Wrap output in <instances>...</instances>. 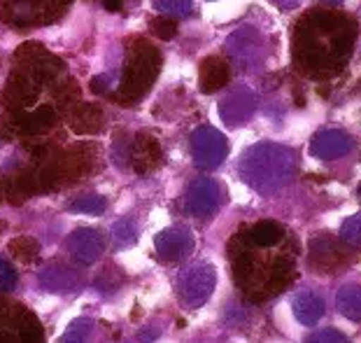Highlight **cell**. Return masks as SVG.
<instances>
[{"label":"cell","instance_id":"obj_1","mask_svg":"<svg viewBox=\"0 0 361 343\" xmlns=\"http://www.w3.org/2000/svg\"><path fill=\"white\" fill-rule=\"evenodd\" d=\"M355 44V24L345 14L312 10L296 26V61L308 75H331L350 56Z\"/></svg>","mask_w":361,"mask_h":343},{"label":"cell","instance_id":"obj_2","mask_svg":"<svg viewBox=\"0 0 361 343\" xmlns=\"http://www.w3.org/2000/svg\"><path fill=\"white\" fill-rule=\"evenodd\" d=\"M296 155L278 143H259L240 159V178L259 194H275L294 180Z\"/></svg>","mask_w":361,"mask_h":343},{"label":"cell","instance_id":"obj_3","mask_svg":"<svg viewBox=\"0 0 361 343\" xmlns=\"http://www.w3.org/2000/svg\"><path fill=\"white\" fill-rule=\"evenodd\" d=\"M159 66H161L159 52L152 44L137 42L126 61L124 80H121L119 87L121 101H135V98H140L145 94V89L157 80Z\"/></svg>","mask_w":361,"mask_h":343},{"label":"cell","instance_id":"obj_4","mask_svg":"<svg viewBox=\"0 0 361 343\" xmlns=\"http://www.w3.org/2000/svg\"><path fill=\"white\" fill-rule=\"evenodd\" d=\"M217 285V273L210 264H194L178 278V296L184 308H201Z\"/></svg>","mask_w":361,"mask_h":343},{"label":"cell","instance_id":"obj_5","mask_svg":"<svg viewBox=\"0 0 361 343\" xmlns=\"http://www.w3.org/2000/svg\"><path fill=\"white\" fill-rule=\"evenodd\" d=\"M191 155L198 169L210 171L224 162L228 155V140L212 126H201L191 133Z\"/></svg>","mask_w":361,"mask_h":343},{"label":"cell","instance_id":"obj_6","mask_svg":"<svg viewBox=\"0 0 361 343\" xmlns=\"http://www.w3.org/2000/svg\"><path fill=\"white\" fill-rule=\"evenodd\" d=\"M219 201H221L219 182L212 178H201L184 194V210L191 217H210L219 208Z\"/></svg>","mask_w":361,"mask_h":343},{"label":"cell","instance_id":"obj_7","mask_svg":"<svg viewBox=\"0 0 361 343\" xmlns=\"http://www.w3.org/2000/svg\"><path fill=\"white\" fill-rule=\"evenodd\" d=\"M157 255L164 262H180L194 250V234L187 227H168L154 239Z\"/></svg>","mask_w":361,"mask_h":343},{"label":"cell","instance_id":"obj_8","mask_svg":"<svg viewBox=\"0 0 361 343\" xmlns=\"http://www.w3.org/2000/svg\"><path fill=\"white\" fill-rule=\"evenodd\" d=\"M355 150V140L341 128H326V131H317L310 140L312 157L322 159V162H334Z\"/></svg>","mask_w":361,"mask_h":343},{"label":"cell","instance_id":"obj_9","mask_svg":"<svg viewBox=\"0 0 361 343\" xmlns=\"http://www.w3.org/2000/svg\"><path fill=\"white\" fill-rule=\"evenodd\" d=\"M257 110V94L247 87H238L231 94H226L224 101L219 103V114L228 126L245 124Z\"/></svg>","mask_w":361,"mask_h":343},{"label":"cell","instance_id":"obj_10","mask_svg":"<svg viewBox=\"0 0 361 343\" xmlns=\"http://www.w3.org/2000/svg\"><path fill=\"white\" fill-rule=\"evenodd\" d=\"M226 52L240 66H252L261 56V33L255 26H243L226 40Z\"/></svg>","mask_w":361,"mask_h":343},{"label":"cell","instance_id":"obj_11","mask_svg":"<svg viewBox=\"0 0 361 343\" xmlns=\"http://www.w3.org/2000/svg\"><path fill=\"white\" fill-rule=\"evenodd\" d=\"M68 250L80 264H94L105 253V241L94 229H78L68 236Z\"/></svg>","mask_w":361,"mask_h":343},{"label":"cell","instance_id":"obj_12","mask_svg":"<svg viewBox=\"0 0 361 343\" xmlns=\"http://www.w3.org/2000/svg\"><path fill=\"white\" fill-rule=\"evenodd\" d=\"M161 148L159 140L152 138L149 133H140L135 138V143L130 145V162L140 173H145L147 169H154V166L161 162Z\"/></svg>","mask_w":361,"mask_h":343},{"label":"cell","instance_id":"obj_13","mask_svg":"<svg viewBox=\"0 0 361 343\" xmlns=\"http://www.w3.org/2000/svg\"><path fill=\"white\" fill-rule=\"evenodd\" d=\"M291 308H294V315L298 323L305 327H314L322 318H324V299H322L319 294L308 292V289L294 296Z\"/></svg>","mask_w":361,"mask_h":343},{"label":"cell","instance_id":"obj_14","mask_svg":"<svg viewBox=\"0 0 361 343\" xmlns=\"http://www.w3.org/2000/svg\"><path fill=\"white\" fill-rule=\"evenodd\" d=\"M231 80V71L228 64L221 56H210L201 64V89L205 94H214V91L224 89Z\"/></svg>","mask_w":361,"mask_h":343},{"label":"cell","instance_id":"obj_15","mask_svg":"<svg viewBox=\"0 0 361 343\" xmlns=\"http://www.w3.org/2000/svg\"><path fill=\"white\" fill-rule=\"evenodd\" d=\"M40 285L49 292H73L80 287V276L66 266H49L40 273Z\"/></svg>","mask_w":361,"mask_h":343},{"label":"cell","instance_id":"obj_16","mask_svg":"<svg viewBox=\"0 0 361 343\" xmlns=\"http://www.w3.org/2000/svg\"><path fill=\"white\" fill-rule=\"evenodd\" d=\"M310 257H312V264H317L319 269H334L338 266L341 259H345V250L338 246L336 241H329V239H312L310 243Z\"/></svg>","mask_w":361,"mask_h":343},{"label":"cell","instance_id":"obj_17","mask_svg":"<svg viewBox=\"0 0 361 343\" xmlns=\"http://www.w3.org/2000/svg\"><path fill=\"white\" fill-rule=\"evenodd\" d=\"M336 306L352 323H361V285H343L336 294Z\"/></svg>","mask_w":361,"mask_h":343},{"label":"cell","instance_id":"obj_18","mask_svg":"<svg viewBox=\"0 0 361 343\" xmlns=\"http://www.w3.org/2000/svg\"><path fill=\"white\" fill-rule=\"evenodd\" d=\"M284 236V229L273 222V219H266V222H259L250 229V241L255 243L257 248H271L275 243H280Z\"/></svg>","mask_w":361,"mask_h":343},{"label":"cell","instance_id":"obj_19","mask_svg":"<svg viewBox=\"0 0 361 343\" xmlns=\"http://www.w3.org/2000/svg\"><path fill=\"white\" fill-rule=\"evenodd\" d=\"M107 203L98 194H84L71 203V212H82V215H103Z\"/></svg>","mask_w":361,"mask_h":343},{"label":"cell","instance_id":"obj_20","mask_svg":"<svg viewBox=\"0 0 361 343\" xmlns=\"http://www.w3.org/2000/svg\"><path fill=\"white\" fill-rule=\"evenodd\" d=\"M54 124V110L47 108V105H42V108L33 110L30 114H26V131H44V128H49Z\"/></svg>","mask_w":361,"mask_h":343},{"label":"cell","instance_id":"obj_21","mask_svg":"<svg viewBox=\"0 0 361 343\" xmlns=\"http://www.w3.org/2000/svg\"><path fill=\"white\" fill-rule=\"evenodd\" d=\"M341 239L348 246H361V212L345 219V224L341 227Z\"/></svg>","mask_w":361,"mask_h":343},{"label":"cell","instance_id":"obj_22","mask_svg":"<svg viewBox=\"0 0 361 343\" xmlns=\"http://www.w3.org/2000/svg\"><path fill=\"white\" fill-rule=\"evenodd\" d=\"M37 250H40V248H37V243L33 239H14L12 246H10V253L14 257L24 259V262H33Z\"/></svg>","mask_w":361,"mask_h":343},{"label":"cell","instance_id":"obj_23","mask_svg":"<svg viewBox=\"0 0 361 343\" xmlns=\"http://www.w3.org/2000/svg\"><path fill=\"white\" fill-rule=\"evenodd\" d=\"M112 236L119 246H130V243H135V236H137L135 224L130 222V219H119V222H114L112 227Z\"/></svg>","mask_w":361,"mask_h":343},{"label":"cell","instance_id":"obj_24","mask_svg":"<svg viewBox=\"0 0 361 343\" xmlns=\"http://www.w3.org/2000/svg\"><path fill=\"white\" fill-rule=\"evenodd\" d=\"M154 7L159 12L171 14V17H182L191 12V0H157Z\"/></svg>","mask_w":361,"mask_h":343},{"label":"cell","instance_id":"obj_25","mask_svg":"<svg viewBox=\"0 0 361 343\" xmlns=\"http://www.w3.org/2000/svg\"><path fill=\"white\" fill-rule=\"evenodd\" d=\"M152 30H154V35H159L161 40H173L178 35V24L171 17H159L152 21Z\"/></svg>","mask_w":361,"mask_h":343},{"label":"cell","instance_id":"obj_26","mask_svg":"<svg viewBox=\"0 0 361 343\" xmlns=\"http://www.w3.org/2000/svg\"><path fill=\"white\" fill-rule=\"evenodd\" d=\"M14 285H17V271L12 269V264L0 259V292H10Z\"/></svg>","mask_w":361,"mask_h":343},{"label":"cell","instance_id":"obj_27","mask_svg":"<svg viewBox=\"0 0 361 343\" xmlns=\"http://www.w3.org/2000/svg\"><path fill=\"white\" fill-rule=\"evenodd\" d=\"M89 332H91V323H89V320H78V323H73L71 327H68L63 341H84Z\"/></svg>","mask_w":361,"mask_h":343},{"label":"cell","instance_id":"obj_28","mask_svg":"<svg viewBox=\"0 0 361 343\" xmlns=\"http://www.w3.org/2000/svg\"><path fill=\"white\" fill-rule=\"evenodd\" d=\"M308 341H312V343L314 341H319V343H324V341H329V343H345V341H348V337H345L343 332H338V330H322L317 334H312Z\"/></svg>","mask_w":361,"mask_h":343},{"label":"cell","instance_id":"obj_29","mask_svg":"<svg viewBox=\"0 0 361 343\" xmlns=\"http://www.w3.org/2000/svg\"><path fill=\"white\" fill-rule=\"evenodd\" d=\"M275 5L280 7V10H294V7L301 5V0H273Z\"/></svg>","mask_w":361,"mask_h":343},{"label":"cell","instance_id":"obj_30","mask_svg":"<svg viewBox=\"0 0 361 343\" xmlns=\"http://www.w3.org/2000/svg\"><path fill=\"white\" fill-rule=\"evenodd\" d=\"M103 5L107 12H119L121 5H124V0H103Z\"/></svg>","mask_w":361,"mask_h":343},{"label":"cell","instance_id":"obj_31","mask_svg":"<svg viewBox=\"0 0 361 343\" xmlns=\"http://www.w3.org/2000/svg\"><path fill=\"white\" fill-rule=\"evenodd\" d=\"M329 3H343V0H329Z\"/></svg>","mask_w":361,"mask_h":343},{"label":"cell","instance_id":"obj_32","mask_svg":"<svg viewBox=\"0 0 361 343\" xmlns=\"http://www.w3.org/2000/svg\"><path fill=\"white\" fill-rule=\"evenodd\" d=\"M359 196H361V187H359Z\"/></svg>","mask_w":361,"mask_h":343}]
</instances>
